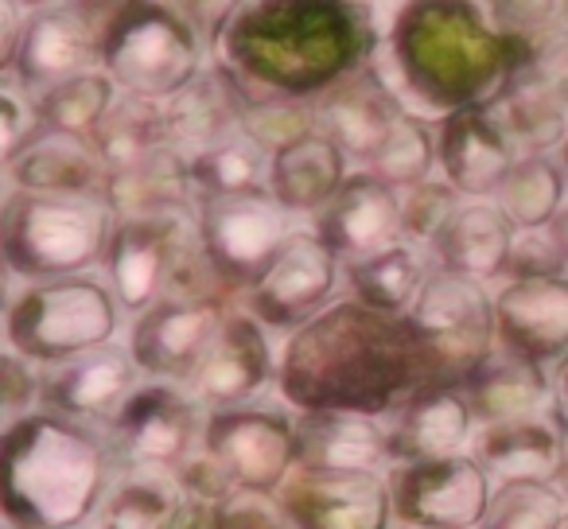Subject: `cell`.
Masks as SVG:
<instances>
[{"instance_id": "cell-1", "label": "cell", "mask_w": 568, "mask_h": 529, "mask_svg": "<svg viewBox=\"0 0 568 529\" xmlns=\"http://www.w3.org/2000/svg\"><path fill=\"white\" fill-rule=\"evenodd\" d=\"M394 12L351 0L234 4L211 63L234 82L245 105H316L378 59Z\"/></svg>"}, {"instance_id": "cell-2", "label": "cell", "mask_w": 568, "mask_h": 529, "mask_svg": "<svg viewBox=\"0 0 568 529\" xmlns=\"http://www.w3.org/2000/svg\"><path fill=\"white\" fill-rule=\"evenodd\" d=\"M433 382L420 343L397 316L343 296L288 335L276 366V397L293 413H358L389 420Z\"/></svg>"}, {"instance_id": "cell-3", "label": "cell", "mask_w": 568, "mask_h": 529, "mask_svg": "<svg viewBox=\"0 0 568 529\" xmlns=\"http://www.w3.org/2000/svg\"><path fill=\"white\" fill-rule=\"evenodd\" d=\"M510 35L490 4L467 0H413L397 4L378 71L405 113L440 125L452 113L490 105L510 74Z\"/></svg>"}, {"instance_id": "cell-4", "label": "cell", "mask_w": 568, "mask_h": 529, "mask_svg": "<svg viewBox=\"0 0 568 529\" xmlns=\"http://www.w3.org/2000/svg\"><path fill=\"white\" fill-rule=\"evenodd\" d=\"M118 475L110 433L36 409L4 425L0 513L4 529H87Z\"/></svg>"}, {"instance_id": "cell-5", "label": "cell", "mask_w": 568, "mask_h": 529, "mask_svg": "<svg viewBox=\"0 0 568 529\" xmlns=\"http://www.w3.org/2000/svg\"><path fill=\"white\" fill-rule=\"evenodd\" d=\"M510 35V74L495 98L521 156H549L568 141V4H490Z\"/></svg>"}, {"instance_id": "cell-6", "label": "cell", "mask_w": 568, "mask_h": 529, "mask_svg": "<svg viewBox=\"0 0 568 529\" xmlns=\"http://www.w3.org/2000/svg\"><path fill=\"white\" fill-rule=\"evenodd\" d=\"M118 214L102 195H28L9 191L0 214L4 269L20 285L87 277L105 261Z\"/></svg>"}, {"instance_id": "cell-7", "label": "cell", "mask_w": 568, "mask_h": 529, "mask_svg": "<svg viewBox=\"0 0 568 529\" xmlns=\"http://www.w3.org/2000/svg\"><path fill=\"white\" fill-rule=\"evenodd\" d=\"M211 40L191 4L133 0L110 4L102 28V71L129 98L168 105L206 71Z\"/></svg>"}, {"instance_id": "cell-8", "label": "cell", "mask_w": 568, "mask_h": 529, "mask_svg": "<svg viewBox=\"0 0 568 529\" xmlns=\"http://www.w3.org/2000/svg\"><path fill=\"white\" fill-rule=\"evenodd\" d=\"M102 277L125 316H144L164 296H226L199 245L195 214L118 218ZM234 301V296H226Z\"/></svg>"}, {"instance_id": "cell-9", "label": "cell", "mask_w": 568, "mask_h": 529, "mask_svg": "<svg viewBox=\"0 0 568 529\" xmlns=\"http://www.w3.org/2000/svg\"><path fill=\"white\" fill-rule=\"evenodd\" d=\"M121 316L118 296L98 273L20 285L4 312V343L48 370L118 343Z\"/></svg>"}, {"instance_id": "cell-10", "label": "cell", "mask_w": 568, "mask_h": 529, "mask_svg": "<svg viewBox=\"0 0 568 529\" xmlns=\"http://www.w3.org/2000/svg\"><path fill=\"white\" fill-rule=\"evenodd\" d=\"M405 324L440 386H464L498 350L495 288L448 269H433Z\"/></svg>"}, {"instance_id": "cell-11", "label": "cell", "mask_w": 568, "mask_h": 529, "mask_svg": "<svg viewBox=\"0 0 568 529\" xmlns=\"http://www.w3.org/2000/svg\"><path fill=\"white\" fill-rule=\"evenodd\" d=\"M195 226L211 273L226 296L242 301L304 222H296L268 191H261L237 199H203Z\"/></svg>"}, {"instance_id": "cell-12", "label": "cell", "mask_w": 568, "mask_h": 529, "mask_svg": "<svg viewBox=\"0 0 568 529\" xmlns=\"http://www.w3.org/2000/svg\"><path fill=\"white\" fill-rule=\"evenodd\" d=\"M203 448L234 490L281 495L296 475V413L284 401H253L206 417Z\"/></svg>"}, {"instance_id": "cell-13", "label": "cell", "mask_w": 568, "mask_h": 529, "mask_svg": "<svg viewBox=\"0 0 568 529\" xmlns=\"http://www.w3.org/2000/svg\"><path fill=\"white\" fill-rule=\"evenodd\" d=\"M339 281V257L312 234V226H301L237 304L273 335L288 339L301 327H308L312 319L324 316L335 301H343Z\"/></svg>"}, {"instance_id": "cell-14", "label": "cell", "mask_w": 568, "mask_h": 529, "mask_svg": "<svg viewBox=\"0 0 568 529\" xmlns=\"http://www.w3.org/2000/svg\"><path fill=\"white\" fill-rule=\"evenodd\" d=\"M386 482L394 521L405 529H479L495 498V482L471 451L394 464Z\"/></svg>"}, {"instance_id": "cell-15", "label": "cell", "mask_w": 568, "mask_h": 529, "mask_svg": "<svg viewBox=\"0 0 568 529\" xmlns=\"http://www.w3.org/2000/svg\"><path fill=\"white\" fill-rule=\"evenodd\" d=\"M206 417L211 413L187 386L144 382L105 433L118 451V464L180 471L203 448Z\"/></svg>"}, {"instance_id": "cell-16", "label": "cell", "mask_w": 568, "mask_h": 529, "mask_svg": "<svg viewBox=\"0 0 568 529\" xmlns=\"http://www.w3.org/2000/svg\"><path fill=\"white\" fill-rule=\"evenodd\" d=\"M105 12L110 9L90 4H32L24 40L4 79L40 98L79 74L102 71Z\"/></svg>"}, {"instance_id": "cell-17", "label": "cell", "mask_w": 568, "mask_h": 529, "mask_svg": "<svg viewBox=\"0 0 568 529\" xmlns=\"http://www.w3.org/2000/svg\"><path fill=\"white\" fill-rule=\"evenodd\" d=\"M234 304L226 296H164L156 308L136 316L129 327V350L144 378L187 386Z\"/></svg>"}, {"instance_id": "cell-18", "label": "cell", "mask_w": 568, "mask_h": 529, "mask_svg": "<svg viewBox=\"0 0 568 529\" xmlns=\"http://www.w3.org/2000/svg\"><path fill=\"white\" fill-rule=\"evenodd\" d=\"M276 366L281 355L273 350V332L257 324L242 304H234L187 389L203 401L206 413L237 409L261 401L268 386L276 389Z\"/></svg>"}, {"instance_id": "cell-19", "label": "cell", "mask_w": 568, "mask_h": 529, "mask_svg": "<svg viewBox=\"0 0 568 529\" xmlns=\"http://www.w3.org/2000/svg\"><path fill=\"white\" fill-rule=\"evenodd\" d=\"M144 382L149 378L136 366L129 343H110V347H98L63 366H48L40 409L110 428Z\"/></svg>"}, {"instance_id": "cell-20", "label": "cell", "mask_w": 568, "mask_h": 529, "mask_svg": "<svg viewBox=\"0 0 568 529\" xmlns=\"http://www.w3.org/2000/svg\"><path fill=\"white\" fill-rule=\"evenodd\" d=\"M284 518L296 529H394V498L386 475L296 471L281 495Z\"/></svg>"}, {"instance_id": "cell-21", "label": "cell", "mask_w": 568, "mask_h": 529, "mask_svg": "<svg viewBox=\"0 0 568 529\" xmlns=\"http://www.w3.org/2000/svg\"><path fill=\"white\" fill-rule=\"evenodd\" d=\"M436 144H440V180H448L467 203L495 199L521 160L518 141L495 105H475L444 118L436 125Z\"/></svg>"}, {"instance_id": "cell-22", "label": "cell", "mask_w": 568, "mask_h": 529, "mask_svg": "<svg viewBox=\"0 0 568 529\" xmlns=\"http://www.w3.org/2000/svg\"><path fill=\"white\" fill-rule=\"evenodd\" d=\"M498 347L557 374L568 363V273L495 288Z\"/></svg>"}, {"instance_id": "cell-23", "label": "cell", "mask_w": 568, "mask_h": 529, "mask_svg": "<svg viewBox=\"0 0 568 529\" xmlns=\"http://www.w3.org/2000/svg\"><path fill=\"white\" fill-rule=\"evenodd\" d=\"M308 226L347 269L402 242V191L386 187L371 172H351L339 195Z\"/></svg>"}, {"instance_id": "cell-24", "label": "cell", "mask_w": 568, "mask_h": 529, "mask_svg": "<svg viewBox=\"0 0 568 529\" xmlns=\"http://www.w3.org/2000/svg\"><path fill=\"white\" fill-rule=\"evenodd\" d=\"M402 113H405V105L397 102L389 82L382 79L378 63H371L363 74L347 79L339 90H332L324 102H316L320 133L351 160L355 172L371 167V160L378 156V149L386 144V136L394 133Z\"/></svg>"}, {"instance_id": "cell-25", "label": "cell", "mask_w": 568, "mask_h": 529, "mask_svg": "<svg viewBox=\"0 0 568 529\" xmlns=\"http://www.w3.org/2000/svg\"><path fill=\"white\" fill-rule=\"evenodd\" d=\"M386 428L394 464H417V459H444L471 451L475 436H479V417L459 386L428 382L386 420Z\"/></svg>"}, {"instance_id": "cell-26", "label": "cell", "mask_w": 568, "mask_h": 529, "mask_svg": "<svg viewBox=\"0 0 568 529\" xmlns=\"http://www.w3.org/2000/svg\"><path fill=\"white\" fill-rule=\"evenodd\" d=\"M394 467L386 420L358 413H296V471L386 475Z\"/></svg>"}, {"instance_id": "cell-27", "label": "cell", "mask_w": 568, "mask_h": 529, "mask_svg": "<svg viewBox=\"0 0 568 529\" xmlns=\"http://www.w3.org/2000/svg\"><path fill=\"white\" fill-rule=\"evenodd\" d=\"M471 456L490 475V482H545L560 487L568 471V436L552 420L541 417L503 420V425H483L471 444Z\"/></svg>"}, {"instance_id": "cell-28", "label": "cell", "mask_w": 568, "mask_h": 529, "mask_svg": "<svg viewBox=\"0 0 568 529\" xmlns=\"http://www.w3.org/2000/svg\"><path fill=\"white\" fill-rule=\"evenodd\" d=\"M245 113H250L245 98L237 94L234 82L211 63L187 90H180V94L164 105L168 144H172L180 156L195 160V156H203V152L219 149L222 141L242 133Z\"/></svg>"}, {"instance_id": "cell-29", "label": "cell", "mask_w": 568, "mask_h": 529, "mask_svg": "<svg viewBox=\"0 0 568 529\" xmlns=\"http://www.w3.org/2000/svg\"><path fill=\"white\" fill-rule=\"evenodd\" d=\"M514 237H518V226L506 218L503 206L495 199H475L452 214V222L440 230L428 253H433L436 269L490 285V281H503Z\"/></svg>"}, {"instance_id": "cell-30", "label": "cell", "mask_w": 568, "mask_h": 529, "mask_svg": "<svg viewBox=\"0 0 568 529\" xmlns=\"http://www.w3.org/2000/svg\"><path fill=\"white\" fill-rule=\"evenodd\" d=\"M351 172H355L351 160L324 133H312L268 160V195L296 222H312L339 195L343 183L351 180Z\"/></svg>"}, {"instance_id": "cell-31", "label": "cell", "mask_w": 568, "mask_h": 529, "mask_svg": "<svg viewBox=\"0 0 568 529\" xmlns=\"http://www.w3.org/2000/svg\"><path fill=\"white\" fill-rule=\"evenodd\" d=\"M102 199L118 218H168V214H195L199 191L191 180V160L168 144L149 160L105 175Z\"/></svg>"}, {"instance_id": "cell-32", "label": "cell", "mask_w": 568, "mask_h": 529, "mask_svg": "<svg viewBox=\"0 0 568 529\" xmlns=\"http://www.w3.org/2000/svg\"><path fill=\"white\" fill-rule=\"evenodd\" d=\"M464 397L471 401L475 417L483 425H503V420L541 417L552 409V370L498 347L471 378L464 382Z\"/></svg>"}, {"instance_id": "cell-33", "label": "cell", "mask_w": 568, "mask_h": 529, "mask_svg": "<svg viewBox=\"0 0 568 529\" xmlns=\"http://www.w3.org/2000/svg\"><path fill=\"white\" fill-rule=\"evenodd\" d=\"M4 175L9 191H28V195H102L105 187V167L94 144L55 133L32 144L17 164L4 167Z\"/></svg>"}, {"instance_id": "cell-34", "label": "cell", "mask_w": 568, "mask_h": 529, "mask_svg": "<svg viewBox=\"0 0 568 529\" xmlns=\"http://www.w3.org/2000/svg\"><path fill=\"white\" fill-rule=\"evenodd\" d=\"M183 502L187 495H183L175 471L118 464V475H113L90 529H172Z\"/></svg>"}, {"instance_id": "cell-35", "label": "cell", "mask_w": 568, "mask_h": 529, "mask_svg": "<svg viewBox=\"0 0 568 529\" xmlns=\"http://www.w3.org/2000/svg\"><path fill=\"white\" fill-rule=\"evenodd\" d=\"M433 253L413 242H397L389 250L374 253V257L358 261V265H347L343 281L351 288V301H358L363 308L405 319L413 304H417L420 288L433 277Z\"/></svg>"}, {"instance_id": "cell-36", "label": "cell", "mask_w": 568, "mask_h": 529, "mask_svg": "<svg viewBox=\"0 0 568 529\" xmlns=\"http://www.w3.org/2000/svg\"><path fill=\"white\" fill-rule=\"evenodd\" d=\"M495 203L518 226V234L549 230L568 203V172L557 152H549V156H521L514 164L510 180L495 195Z\"/></svg>"}, {"instance_id": "cell-37", "label": "cell", "mask_w": 568, "mask_h": 529, "mask_svg": "<svg viewBox=\"0 0 568 529\" xmlns=\"http://www.w3.org/2000/svg\"><path fill=\"white\" fill-rule=\"evenodd\" d=\"M90 144H94L105 175L141 164V160H149L152 152L168 149L164 105L121 94L118 105L110 110V118L102 121V129H98Z\"/></svg>"}, {"instance_id": "cell-38", "label": "cell", "mask_w": 568, "mask_h": 529, "mask_svg": "<svg viewBox=\"0 0 568 529\" xmlns=\"http://www.w3.org/2000/svg\"><path fill=\"white\" fill-rule=\"evenodd\" d=\"M268 152L250 133H237L222 141L219 149L191 160V180H195L199 203L203 199H237L268 191Z\"/></svg>"}, {"instance_id": "cell-39", "label": "cell", "mask_w": 568, "mask_h": 529, "mask_svg": "<svg viewBox=\"0 0 568 529\" xmlns=\"http://www.w3.org/2000/svg\"><path fill=\"white\" fill-rule=\"evenodd\" d=\"M121 90L113 87V79L105 71H90L79 79L63 82V87L40 94V118L43 129L55 136H79V141H94V133L102 129V121L110 118V110L118 105Z\"/></svg>"}, {"instance_id": "cell-40", "label": "cell", "mask_w": 568, "mask_h": 529, "mask_svg": "<svg viewBox=\"0 0 568 529\" xmlns=\"http://www.w3.org/2000/svg\"><path fill=\"white\" fill-rule=\"evenodd\" d=\"M440 167V144H436V125L425 118L402 113V121L394 125V133L386 136V144L378 149V156L371 160L374 180H382L394 191H409L433 180V172Z\"/></svg>"}, {"instance_id": "cell-41", "label": "cell", "mask_w": 568, "mask_h": 529, "mask_svg": "<svg viewBox=\"0 0 568 529\" xmlns=\"http://www.w3.org/2000/svg\"><path fill=\"white\" fill-rule=\"evenodd\" d=\"M568 495L545 482H498L479 529H560Z\"/></svg>"}, {"instance_id": "cell-42", "label": "cell", "mask_w": 568, "mask_h": 529, "mask_svg": "<svg viewBox=\"0 0 568 529\" xmlns=\"http://www.w3.org/2000/svg\"><path fill=\"white\" fill-rule=\"evenodd\" d=\"M467 199H459V191L448 180L433 175L420 187L402 191V242H413L420 250H433V242L440 237V230L452 222V214L464 206Z\"/></svg>"}, {"instance_id": "cell-43", "label": "cell", "mask_w": 568, "mask_h": 529, "mask_svg": "<svg viewBox=\"0 0 568 529\" xmlns=\"http://www.w3.org/2000/svg\"><path fill=\"white\" fill-rule=\"evenodd\" d=\"M245 133H250L268 156H276V152L288 149V144L320 133L316 105H304V102L250 105V113H245Z\"/></svg>"}, {"instance_id": "cell-44", "label": "cell", "mask_w": 568, "mask_h": 529, "mask_svg": "<svg viewBox=\"0 0 568 529\" xmlns=\"http://www.w3.org/2000/svg\"><path fill=\"white\" fill-rule=\"evenodd\" d=\"M43 136H48V129H43L36 94L4 79V87H0V160H4V167L17 164Z\"/></svg>"}, {"instance_id": "cell-45", "label": "cell", "mask_w": 568, "mask_h": 529, "mask_svg": "<svg viewBox=\"0 0 568 529\" xmlns=\"http://www.w3.org/2000/svg\"><path fill=\"white\" fill-rule=\"evenodd\" d=\"M0 405L4 425L28 417L43 405V366L28 363L17 350H4V374H0Z\"/></svg>"}, {"instance_id": "cell-46", "label": "cell", "mask_w": 568, "mask_h": 529, "mask_svg": "<svg viewBox=\"0 0 568 529\" xmlns=\"http://www.w3.org/2000/svg\"><path fill=\"white\" fill-rule=\"evenodd\" d=\"M560 273H568V265H565V257H560L549 230H529V234L514 237L503 281H537V277H560ZM503 281H498V285H503Z\"/></svg>"}, {"instance_id": "cell-47", "label": "cell", "mask_w": 568, "mask_h": 529, "mask_svg": "<svg viewBox=\"0 0 568 529\" xmlns=\"http://www.w3.org/2000/svg\"><path fill=\"white\" fill-rule=\"evenodd\" d=\"M284 518L276 495H253V490H234L214 506V529H284Z\"/></svg>"}, {"instance_id": "cell-48", "label": "cell", "mask_w": 568, "mask_h": 529, "mask_svg": "<svg viewBox=\"0 0 568 529\" xmlns=\"http://www.w3.org/2000/svg\"><path fill=\"white\" fill-rule=\"evenodd\" d=\"M28 17H32V4H0V71H9L12 59H17V48L24 40Z\"/></svg>"}, {"instance_id": "cell-49", "label": "cell", "mask_w": 568, "mask_h": 529, "mask_svg": "<svg viewBox=\"0 0 568 529\" xmlns=\"http://www.w3.org/2000/svg\"><path fill=\"white\" fill-rule=\"evenodd\" d=\"M172 529H214V506H206V502H195V498H187Z\"/></svg>"}, {"instance_id": "cell-50", "label": "cell", "mask_w": 568, "mask_h": 529, "mask_svg": "<svg viewBox=\"0 0 568 529\" xmlns=\"http://www.w3.org/2000/svg\"><path fill=\"white\" fill-rule=\"evenodd\" d=\"M552 420L560 425V433L568 436V363L552 374Z\"/></svg>"}, {"instance_id": "cell-51", "label": "cell", "mask_w": 568, "mask_h": 529, "mask_svg": "<svg viewBox=\"0 0 568 529\" xmlns=\"http://www.w3.org/2000/svg\"><path fill=\"white\" fill-rule=\"evenodd\" d=\"M549 234H552V242H557L560 257H565V265H568V203H565V211L557 214V222L549 226Z\"/></svg>"}, {"instance_id": "cell-52", "label": "cell", "mask_w": 568, "mask_h": 529, "mask_svg": "<svg viewBox=\"0 0 568 529\" xmlns=\"http://www.w3.org/2000/svg\"><path fill=\"white\" fill-rule=\"evenodd\" d=\"M557 156H560V164H565V172H568V141L560 144V152H557Z\"/></svg>"}, {"instance_id": "cell-53", "label": "cell", "mask_w": 568, "mask_h": 529, "mask_svg": "<svg viewBox=\"0 0 568 529\" xmlns=\"http://www.w3.org/2000/svg\"><path fill=\"white\" fill-rule=\"evenodd\" d=\"M560 490H565V495H568V471H565V482H560Z\"/></svg>"}, {"instance_id": "cell-54", "label": "cell", "mask_w": 568, "mask_h": 529, "mask_svg": "<svg viewBox=\"0 0 568 529\" xmlns=\"http://www.w3.org/2000/svg\"><path fill=\"white\" fill-rule=\"evenodd\" d=\"M560 529H568V518H565V521H560Z\"/></svg>"}, {"instance_id": "cell-55", "label": "cell", "mask_w": 568, "mask_h": 529, "mask_svg": "<svg viewBox=\"0 0 568 529\" xmlns=\"http://www.w3.org/2000/svg\"><path fill=\"white\" fill-rule=\"evenodd\" d=\"M284 529H296V526H293V521H288V526H284Z\"/></svg>"}, {"instance_id": "cell-56", "label": "cell", "mask_w": 568, "mask_h": 529, "mask_svg": "<svg viewBox=\"0 0 568 529\" xmlns=\"http://www.w3.org/2000/svg\"><path fill=\"white\" fill-rule=\"evenodd\" d=\"M394 529H405V526H394Z\"/></svg>"}]
</instances>
